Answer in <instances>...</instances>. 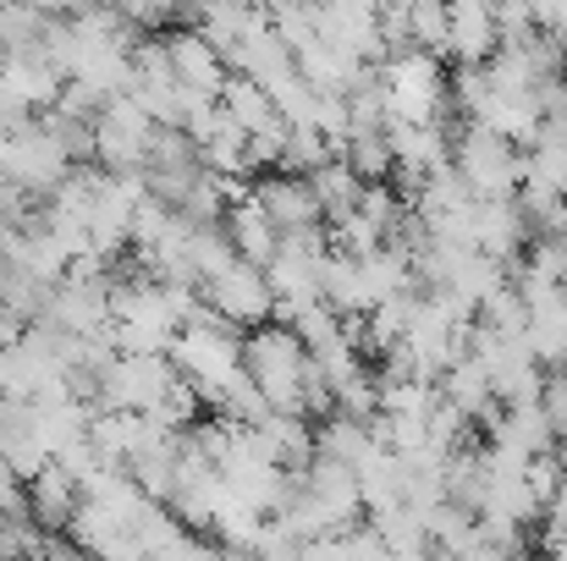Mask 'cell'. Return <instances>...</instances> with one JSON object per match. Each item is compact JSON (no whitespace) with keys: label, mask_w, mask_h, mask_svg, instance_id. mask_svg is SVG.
Listing matches in <instances>:
<instances>
[{"label":"cell","mask_w":567,"mask_h":561,"mask_svg":"<svg viewBox=\"0 0 567 561\" xmlns=\"http://www.w3.org/2000/svg\"><path fill=\"white\" fill-rule=\"evenodd\" d=\"M243 374L270 402V413H287V418H303V424H315V418L326 424L337 413V396L315 370V353L281 320H270V325L243 336Z\"/></svg>","instance_id":"6da1fadb"},{"label":"cell","mask_w":567,"mask_h":561,"mask_svg":"<svg viewBox=\"0 0 567 561\" xmlns=\"http://www.w3.org/2000/svg\"><path fill=\"white\" fill-rule=\"evenodd\" d=\"M452 177L468 187L474 204L518 198L524 187V149L491 127H457L452 133Z\"/></svg>","instance_id":"7a4b0ae2"},{"label":"cell","mask_w":567,"mask_h":561,"mask_svg":"<svg viewBox=\"0 0 567 561\" xmlns=\"http://www.w3.org/2000/svg\"><path fill=\"white\" fill-rule=\"evenodd\" d=\"M166 359L177 364V374L188 380L198 396L215 402L231 380H243V331H231L226 320H215L204 309L188 331H177V342H172Z\"/></svg>","instance_id":"3957f363"},{"label":"cell","mask_w":567,"mask_h":561,"mask_svg":"<svg viewBox=\"0 0 567 561\" xmlns=\"http://www.w3.org/2000/svg\"><path fill=\"white\" fill-rule=\"evenodd\" d=\"M150 144H155V122H150V111H144L133 94L111 100L105 116L94 122V166H100L105 177H133V172H144Z\"/></svg>","instance_id":"277c9868"},{"label":"cell","mask_w":567,"mask_h":561,"mask_svg":"<svg viewBox=\"0 0 567 561\" xmlns=\"http://www.w3.org/2000/svg\"><path fill=\"white\" fill-rule=\"evenodd\" d=\"M198 298H204V309H209L215 320H226V325L243 331V336L276 320V292H270L265 270H254V264H243V259H237L226 276H215L209 287H198Z\"/></svg>","instance_id":"5b68a950"},{"label":"cell","mask_w":567,"mask_h":561,"mask_svg":"<svg viewBox=\"0 0 567 561\" xmlns=\"http://www.w3.org/2000/svg\"><path fill=\"white\" fill-rule=\"evenodd\" d=\"M254 204L270 215V226L281 237H303V231H326V209H320V193L309 177H292V172H265L248 183Z\"/></svg>","instance_id":"8992f818"},{"label":"cell","mask_w":567,"mask_h":561,"mask_svg":"<svg viewBox=\"0 0 567 561\" xmlns=\"http://www.w3.org/2000/svg\"><path fill=\"white\" fill-rule=\"evenodd\" d=\"M83 512V485L66 474V468H44L39 479H28V523L44 529V534H72Z\"/></svg>","instance_id":"52a82bcc"},{"label":"cell","mask_w":567,"mask_h":561,"mask_svg":"<svg viewBox=\"0 0 567 561\" xmlns=\"http://www.w3.org/2000/svg\"><path fill=\"white\" fill-rule=\"evenodd\" d=\"M446 11H452V44H446V61H457V66H491L496 50H502L496 6L457 0V6H446Z\"/></svg>","instance_id":"ba28073f"},{"label":"cell","mask_w":567,"mask_h":561,"mask_svg":"<svg viewBox=\"0 0 567 561\" xmlns=\"http://www.w3.org/2000/svg\"><path fill=\"white\" fill-rule=\"evenodd\" d=\"M220 231H226V242L237 248V259H243V264H254V270H270V264H276V253H281V231H276V226H270V215L254 204V193H243V198L226 209Z\"/></svg>","instance_id":"9c48e42d"},{"label":"cell","mask_w":567,"mask_h":561,"mask_svg":"<svg viewBox=\"0 0 567 561\" xmlns=\"http://www.w3.org/2000/svg\"><path fill=\"white\" fill-rule=\"evenodd\" d=\"M220 105H226V116L248 133V144H254V138H287V133H292V127H287V116L276 111V100H270L254 77H226Z\"/></svg>","instance_id":"30bf717a"},{"label":"cell","mask_w":567,"mask_h":561,"mask_svg":"<svg viewBox=\"0 0 567 561\" xmlns=\"http://www.w3.org/2000/svg\"><path fill=\"white\" fill-rule=\"evenodd\" d=\"M50 28V11H28V6H0V61L17 55H39Z\"/></svg>","instance_id":"8fae6325"}]
</instances>
